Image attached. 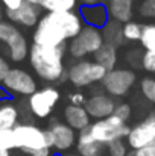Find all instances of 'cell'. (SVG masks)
<instances>
[{
  "mask_svg": "<svg viewBox=\"0 0 155 156\" xmlns=\"http://www.w3.org/2000/svg\"><path fill=\"white\" fill-rule=\"evenodd\" d=\"M79 2H82L84 5H98V3H101V0H79Z\"/></svg>",
  "mask_w": 155,
  "mask_h": 156,
  "instance_id": "obj_36",
  "label": "cell"
},
{
  "mask_svg": "<svg viewBox=\"0 0 155 156\" xmlns=\"http://www.w3.org/2000/svg\"><path fill=\"white\" fill-rule=\"evenodd\" d=\"M53 156H59V155H53Z\"/></svg>",
  "mask_w": 155,
  "mask_h": 156,
  "instance_id": "obj_43",
  "label": "cell"
},
{
  "mask_svg": "<svg viewBox=\"0 0 155 156\" xmlns=\"http://www.w3.org/2000/svg\"><path fill=\"white\" fill-rule=\"evenodd\" d=\"M12 149H15L14 132L12 130H3V132H0V150L11 152Z\"/></svg>",
  "mask_w": 155,
  "mask_h": 156,
  "instance_id": "obj_27",
  "label": "cell"
},
{
  "mask_svg": "<svg viewBox=\"0 0 155 156\" xmlns=\"http://www.w3.org/2000/svg\"><path fill=\"white\" fill-rule=\"evenodd\" d=\"M108 153H109V156H126L128 147L123 143V140H119V141L108 144Z\"/></svg>",
  "mask_w": 155,
  "mask_h": 156,
  "instance_id": "obj_28",
  "label": "cell"
},
{
  "mask_svg": "<svg viewBox=\"0 0 155 156\" xmlns=\"http://www.w3.org/2000/svg\"><path fill=\"white\" fill-rule=\"evenodd\" d=\"M135 156H155V141L140 150H135Z\"/></svg>",
  "mask_w": 155,
  "mask_h": 156,
  "instance_id": "obj_34",
  "label": "cell"
},
{
  "mask_svg": "<svg viewBox=\"0 0 155 156\" xmlns=\"http://www.w3.org/2000/svg\"><path fill=\"white\" fill-rule=\"evenodd\" d=\"M116 105L117 103L114 102V99L109 97L108 94H94L87 99L84 108L90 117H93L96 120H103L114 114Z\"/></svg>",
  "mask_w": 155,
  "mask_h": 156,
  "instance_id": "obj_14",
  "label": "cell"
},
{
  "mask_svg": "<svg viewBox=\"0 0 155 156\" xmlns=\"http://www.w3.org/2000/svg\"><path fill=\"white\" fill-rule=\"evenodd\" d=\"M90 120L91 117L88 115V112L85 111L84 106H73V105H67L64 108V121L67 126H70L75 132H82L85 129L90 127Z\"/></svg>",
  "mask_w": 155,
  "mask_h": 156,
  "instance_id": "obj_16",
  "label": "cell"
},
{
  "mask_svg": "<svg viewBox=\"0 0 155 156\" xmlns=\"http://www.w3.org/2000/svg\"><path fill=\"white\" fill-rule=\"evenodd\" d=\"M67 46L61 47H43L32 44L29 47V62L37 76L46 82H64L67 80V73L64 67V55Z\"/></svg>",
  "mask_w": 155,
  "mask_h": 156,
  "instance_id": "obj_2",
  "label": "cell"
},
{
  "mask_svg": "<svg viewBox=\"0 0 155 156\" xmlns=\"http://www.w3.org/2000/svg\"><path fill=\"white\" fill-rule=\"evenodd\" d=\"M47 130L52 136V149L59 153L67 152L76 144V133L65 123H53Z\"/></svg>",
  "mask_w": 155,
  "mask_h": 156,
  "instance_id": "obj_13",
  "label": "cell"
},
{
  "mask_svg": "<svg viewBox=\"0 0 155 156\" xmlns=\"http://www.w3.org/2000/svg\"><path fill=\"white\" fill-rule=\"evenodd\" d=\"M140 44L146 52L155 53V24H145L143 26Z\"/></svg>",
  "mask_w": 155,
  "mask_h": 156,
  "instance_id": "obj_23",
  "label": "cell"
},
{
  "mask_svg": "<svg viewBox=\"0 0 155 156\" xmlns=\"http://www.w3.org/2000/svg\"><path fill=\"white\" fill-rule=\"evenodd\" d=\"M106 11L113 21L125 24L134 17V0H109Z\"/></svg>",
  "mask_w": 155,
  "mask_h": 156,
  "instance_id": "obj_17",
  "label": "cell"
},
{
  "mask_svg": "<svg viewBox=\"0 0 155 156\" xmlns=\"http://www.w3.org/2000/svg\"><path fill=\"white\" fill-rule=\"evenodd\" d=\"M105 74H106V70L99 64H96L94 61L81 59L68 68L67 80L76 88H84L96 82H102Z\"/></svg>",
  "mask_w": 155,
  "mask_h": 156,
  "instance_id": "obj_6",
  "label": "cell"
},
{
  "mask_svg": "<svg viewBox=\"0 0 155 156\" xmlns=\"http://www.w3.org/2000/svg\"><path fill=\"white\" fill-rule=\"evenodd\" d=\"M140 91L146 100L155 105V77H143L140 82Z\"/></svg>",
  "mask_w": 155,
  "mask_h": 156,
  "instance_id": "obj_25",
  "label": "cell"
},
{
  "mask_svg": "<svg viewBox=\"0 0 155 156\" xmlns=\"http://www.w3.org/2000/svg\"><path fill=\"white\" fill-rule=\"evenodd\" d=\"M0 156H11V152H8V150H0Z\"/></svg>",
  "mask_w": 155,
  "mask_h": 156,
  "instance_id": "obj_38",
  "label": "cell"
},
{
  "mask_svg": "<svg viewBox=\"0 0 155 156\" xmlns=\"http://www.w3.org/2000/svg\"><path fill=\"white\" fill-rule=\"evenodd\" d=\"M126 156H135V150H131V152H128Z\"/></svg>",
  "mask_w": 155,
  "mask_h": 156,
  "instance_id": "obj_40",
  "label": "cell"
},
{
  "mask_svg": "<svg viewBox=\"0 0 155 156\" xmlns=\"http://www.w3.org/2000/svg\"><path fill=\"white\" fill-rule=\"evenodd\" d=\"M61 99V93L55 87H44L41 90H37L28 100L29 111L37 118H47L53 112L55 106Z\"/></svg>",
  "mask_w": 155,
  "mask_h": 156,
  "instance_id": "obj_9",
  "label": "cell"
},
{
  "mask_svg": "<svg viewBox=\"0 0 155 156\" xmlns=\"http://www.w3.org/2000/svg\"><path fill=\"white\" fill-rule=\"evenodd\" d=\"M64 156H79V155H73V153H67V155H64Z\"/></svg>",
  "mask_w": 155,
  "mask_h": 156,
  "instance_id": "obj_42",
  "label": "cell"
},
{
  "mask_svg": "<svg viewBox=\"0 0 155 156\" xmlns=\"http://www.w3.org/2000/svg\"><path fill=\"white\" fill-rule=\"evenodd\" d=\"M68 102H70V105H73V106H84L85 102H87V97L82 93L75 91V93H70L68 94Z\"/></svg>",
  "mask_w": 155,
  "mask_h": 156,
  "instance_id": "obj_31",
  "label": "cell"
},
{
  "mask_svg": "<svg viewBox=\"0 0 155 156\" xmlns=\"http://www.w3.org/2000/svg\"><path fill=\"white\" fill-rule=\"evenodd\" d=\"M76 147H78L79 156H101L103 152V146L93 140V136L90 135L88 129L79 132V136H78V141H76Z\"/></svg>",
  "mask_w": 155,
  "mask_h": 156,
  "instance_id": "obj_18",
  "label": "cell"
},
{
  "mask_svg": "<svg viewBox=\"0 0 155 156\" xmlns=\"http://www.w3.org/2000/svg\"><path fill=\"white\" fill-rule=\"evenodd\" d=\"M8 97V93L3 90V88H0V100H3V99H6Z\"/></svg>",
  "mask_w": 155,
  "mask_h": 156,
  "instance_id": "obj_37",
  "label": "cell"
},
{
  "mask_svg": "<svg viewBox=\"0 0 155 156\" xmlns=\"http://www.w3.org/2000/svg\"><path fill=\"white\" fill-rule=\"evenodd\" d=\"M137 76L132 70L128 68H114L106 71L102 80L103 90L109 97H123L134 87Z\"/></svg>",
  "mask_w": 155,
  "mask_h": 156,
  "instance_id": "obj_8",
  "label": "cell"
},
{
  "mask_svg": "<svg viewBox=\"0 0 155 156\" xmlns=\"http://www.w3.org/2000/svg\"><path fill=\"white\" fill-rule=\"evenodd\" d=\"M2 88L8 94H20L31 97L37 91V80L29 71L23 68H11L2 83Z\"/></svg>",
  "mask_w": 155,
  "mask_h": 156,
  "instance_id": "obj_10",
  "label": "cell"
},
{
  "mask_svg": "<svg viewBox=\"0 0 155 156\" xmlns=\"http://www.w3.org/2000/svg\"><path fill=\"white\" fill-rule=\"evenodd\" d=\"M24 2H28V3H32V5H38V3H40V0H24Z\"/></svg>",
  "mask_w": 155,
  "mask_h": 156,
  "instance_id": "obj_39",
  "label": "cell"
},
{
  "mask_svg": "<svg viewBox=\"0 0 155 156\" xmlns=\"http://www.w3.org/2000/svg\"><path fill=\"white\" fill-rule=\"evenodd\" d=\"M149 115H151V117H154V118H155V109L152 111V112H151V114H149Z\"/></svg>",
  "mask_w": 155,
  "mask_h": 156,
  "instance_id": "obj_41",
  "label": "cell"
},
{
  "mask_svg": "<svg viewBox=\"0 0 155 156\" xmlns=\"http://www.w3.org/2000/svg\"><path fill=\"white\" fill-rule=\"evenodd\" d=\"M0 43L8 47V55L14 62H21L29 55V44L24 35L9 21H0Z\"/></svg>",
  "mask_w": 155,
  "mask_h": 156,
  "instance_id": "obj_7",
  "label": "cell"
},
{
  "mask_svg": "<svg viewBox=\"0 0 155 156\" xmlns=\"http://www.w3.org/2000/svg\"><path fill=\"white\" fill-rule=\"evenodd\" d=\"M152 141H155V118L148 115L143 121L131 127L126 136V143L131 150H140L149 146Z\"/></svg>",
  "mask_w": 155,
  "mask_h": 156,
  "instance_id": "obj_11",
  "label": "cell"
},
{
  "mask_svg": "<svg viewBox=\"0 0 155 156\" xmlns=\"http://www.w3.org/2000/svg\"><path fill=\"white\" fill-rule=\"evenodd\" d=\"M134 2H135V0H134Z\"/></svg>",
  "mask_w": 155,
  "mask_h": 156,
  "instance_id": "obj_44",
  "label": "cell"
},
{
  "mask_svg": "<svg viewBox=\"0 0 155 156\" xmlns=\"http://www.w3.org/2000/svg\"><path fill=\"white\" fill-rule=\"evenodd\" d=\"M29 156H53L52 155V149H40V150H34L29 152Z\"/></svg>",
  "mask_w": 155,
  "mask_h": 156,
  "instance_id": "obj_35",
  "label": "cell"
},
{
  "mask_svg": "<svg viewBox=\"0 0 155 156\" xmlns=\"http://www.w3.org/2000/svg\"><path fill=\"white\" fill-rule=\"evenodd\" d=\"M12 132L15 149H20L24 153L40 149H52V136L49 130H43L32 123H18Z\"/></svg>",
  "mask_w": 155,
  "mask_h": 156,
  "instance_id": "obj_3",
  "label": "cell"
},
{
  "mask_svg": "<svg viewBox=\"0 0 155 156\" xmlns=\"http://www.w3.org/2000/svg\"><path fill=\"white\" fill-rule=\"evenodd\" d=\"M131 106L128 103H117L116 105V109H114V114L113 115H116L117 118H120L122 121H128L129 120V117H131Z\"/></svg>",
  "mask_w": 155,
  "mask_h": 156,
  "instance_id": "obj_29",
  "label": "cell"
},
{
  "mask_svg": "<svg viewBox=\"0 0 155 156\" xmlns=\"http://www.w3.org/2000/svg\"><path fill=\"white\" fill-rule=\"evenodd\" d=\"M24 0H0V3L5 6L6 11H15L23 5Z\"/></svg>",
  "mask_w": 155,
  "mask_h": 156,
  "instance_id": "obj_32",
  "label": "cell"
},
{
  "mask_svg": "<svg viewBox=\"0 0 155 156\" xmlns=\"http://www.w3.org/2000/svg\"><path fill=\"white\" fill-rule=\"evenodd\" d=\"M6 17L12 24H18L23 27H35L41 18V8L38 5L23 2L18 9L6 11Z\"/></svg>",
  "mask_w": 155,
  "mask_h": 156,
  "instance_id": "obj_12",
  "label": "cell"
},
{
  "mask_svg": "<svg viewBox=\"0 0 155 156\" xmlns=\"http://www.w3.org/2000/svg\"><path fill=\"white\" fill-rule=\"evenodd\" d=\"M129 130H131V127L125 121L117 118L116 115H111V117L103 118V120H96L88 127V132L93 136V140L102 146H105V144L108 146L114 141L126 138Z\"/></svg>",
  "mask_w": 155,
  "mask_h": 156,
  "instance_id": "obj_4",
  "label": "cell"
},
{
  "mask_svg": "<svg viewBox=\"0 0 155 156\" xmlns=\"http://www.w3.org/2000/svg\"><path fill=\"white\" fill-rule=\"evenodd\" d=\"M137 12L143 18H155V0H142L138 3Z\"/></svg>",
  "mask_w": 155,
  "mask_h": 156,
  "instance_id": "obj_26",
  "label": "cell"
},
{
  "mask_svg": "<svg viewBox=\"0 0 155 156\" xmlns=\"http://www.w3.org/2000/svg\"><path fill=\"white\" fill-rule=\"evenodd\" d=\"M94 56V62L103 67L106 71H111L116 68L117 64V49L111 44L103 43V46L93 55Z\"/></svg>",
  "mask_w": 155,
  "mask_h": 156,
  "instance_id": "obj_19",
  "label": "cell"
},
{
  "mask_svg": "<svg viewBox=\"0 0 155 156\" xmlns=\"http://www.w3.org/2000/svg\"><path fill=\"white\" fill-rule=\"evenodd\" d=\"M79 0H40L38 6L46 12H73Z\"/></svg>",
  "mask_w": 155,
  "mask_h": 156,
  "instance_id": "obj_21",
  "label": "cell"
},
{
  "mask_svg": "<svg viewBox=\"0 0 155 156\" xmlns=\"http://www.w3.org/2000/svg\"><path fill=\"white\" fill-rule=\"evenodd\" d=\"M84 23L76 11L73 12H46L32 35V44L43 47H61L67 46L82 30Z\"/></svg>",
  "mask_w": 155,
  "mask_h": 156,
  "instance_id": "obj_1",
  "label": "cell"
},
{
  "mask_svg": "<svg viewBox=\"0 0 155 156\" xmlns=\"http://www.w3.org/2000/svg\"><path fill=\"white\" fill-rule=\"evenodd\" d=\"M18 124V109L12 103L0 105V132L12 130Z\"/></svg>",
  "mask_w": 155,
  "mask_h": 156,
  "instance_id": "obj_20",
  "label": "cell"
},
{
  "mask_svg": "<svg viewBox=\"0 0 155 156\" xmlns=\"http://www.w3.org/2000/svg\"><path fill=\"white\" fill-rule=\"evenodd\" d=\"M142 30H143V24L131 20V21H128L122 26L123 40H126V41H140Z\"/></svg>",
  "mask_w": 155,
  "mask_h": 156,
  "instance_id": "obj_24",
  "label": "cell"
},
{
  "mask_svg": "<svg viewBox=\"0 0 155 156\" xmlns=\"http://www.w3.org/2000/svg\"><path fill=\"white\" fill-rule=\"evenodd\" d=\"M103 35L101 29L91 27V26H84L82 30L75 37L68 46L67 52L75 59H82L87 55H94L103 46Z\"/></svg>",
  "mask_w": 155,
  "mask_h": 156,
  "instance_id": "obj_5",
  "label": "cell"
},
{
  "mask_svg": "<svg viewBox=\"0 0 155 156\" xmlns=\"http://www.w3.org/2000/svg\"><path fill=\"white\" fill-rule=\"evenodd\" d=\"M142 67L149 71L155 73V53L154 52H145L142 55Z\"/></svg>",
  "mask_w": 155,
  "mask_h": 156,
  "instance_id": "obj_30",
  "label": "cell"
},
{
  "mask_svg": "<svg viewBox=\"0 0 155 156\" xmlns=\"http://www.w3.org/2000/svg\"><path fill=\"white\" fill-rule=\"evenodd\" d=\"M102 30V35H103V41L106 43V44H111V46H114L116 49H117V46H120L125 40H123V34H122V26H120V23H117V21H113V20H109L106 24H105V27L101 29Z\"/></svg>",
  "mask_w": 155,
  "mask_h": 156,
  "instance_id": "obj_22",
  "label": "cell"
},
{
  "mask_svg": "<svg viewBox=\"0 0 155 156\" xmlns=\"http://www.w3.org/2000/svg\"><path fill=\"white\" fill-rule=\"evenodd\" d=\"M9 70H11V67H9L8 61L3 56H0V85L3 83V80H5L6 74L9 73Z\"/></svg>",
  "mask_w": 155,
  "mask_h": 156,
  "instance_id": "obj_33",
  "label": "cell"
},
{
  "mask_svg": "<svg viewBox=\"0 0 155 156\" xmlns=\"http://www.w3.org/2000/svg\"><path fill=\"white\" fill-rule=\"evenodd\" d=\"M79 17H81L82 23L85 21V26H91V27H96V29H103L105 24L109 21L106 6L102 3L82 5L79 8Z\"/></svg>",
  "mask_w": 155,
  "mask_h": 156,
  "instance_id": "obj_15",
  "label": "cell"
}]
</instances>
